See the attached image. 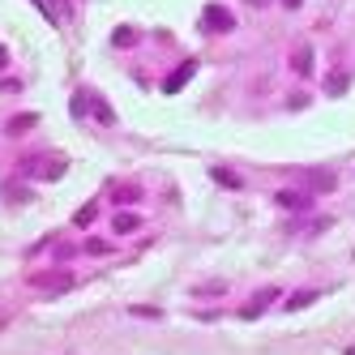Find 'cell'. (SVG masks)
Instances as JSON below:
<instances>
[{
	"label": "cell",
	"mask_w": 355,
	"mask_h": 355,
	"mask_svg": "<svg viewBox=\"0 0 355 355\" xmlns=\"http://www.w3.org/2000/svg\"><path fill=\"white\" fill-rule=\"evenodd\" d=\"M60 171H64L60 155H26L21 159V175H31V180H56Z\"/></svg>",
	"instance_id": "1"
},
{
	"label": "cell",
	"mask_w": 355,
	"mask_h": 355,
	"mask_svg": "<svg viewBox=\"0 0 355 355\" xmlns=\"http://www.w3.org/2000/svg\"><path fill=\"white\" fill-rule=\"evenodd\" d=\"M78 107H90V112H94L98 120H103V124H116V112H112V107H107L98 94H90V90H86V94H78ZM78 107H73V112H78Z\"/></svg>",
	"instance_id": "2"
},
{
	"label": "cell",
	"mask_w": 355,
	"mask_h": 355,
	"mask_svg": "<svg viewBox=\"0 0 355 355\" xmlns=\"http://www.w3.org/2000/svg\"><path fill=\"white\" fill-rule=\"evenodd\" d=\"M274 201H278L283 210H291V214H300V210H309V206H313V197H309V193H300V189H283Z\"/></svg>",
	"instance_id": "3"
},
{
	"label": "cell",
	"mask_w": 355,
	"mask_h": 355,
	"mask_svg": "<svg viewBox=\"0 0 355 355\" xmlns=\"http://www.w3.org/2000/svg\"><path fill=\"white\" fill-rule=\"evenodd\" d=\"M201 21H206V31H232V26H236V17L227 13L223 5H210L206 13H201Z\"/></svg>",
	"instance_id": "4"
},
{
	"label": "cell",
	"mask_w": 355,
	"mask_h": 355,
	"mask_svg": "<svg viewBox=\"0 0 355 355\" xmlns=\"http://www.w3.org/2000/svg\"><path fill=\"white\" fill-rule=\"evenodd\" d=\"M274 300H278V287H261L257 295L244 304V317H261V313H266V304H274Z\"/></svg>",
	"instance_id": "5"
},
{
	"label": "cell",
	"mask_w": 355,
	"mask_h": 355,
	"mask_svg": "<svg viewBox=\"0 0 355 355\" xmlns=\"http://www.w3.org/2000/svg\"><path fill=\"white\" fill-rule=\"evenodd\" d=\"M31 283H35L39 291H69V287H73V278L56 270V278H52V274H35V278H31Z\"/></svg>",
	"instance_id": "6"
},
{
	"label": "cell",
	"mask_w": 355,
	"mask_h": 355,
	"mask_svg": "<svg viewBox=\"0 0 355 355\" xmlns=\"http://www.w3.org/2000/svg\"><path fill=\"white\" fill-rule=\"evenodd\" d=\"M291 69L300 73V78H309V73H313V47H309V43H300V47H295V56H291Z\"/></svg>",
	"instance_id": "7"
},
{
	"label": "cell",
	"mask_w": 355,
	"mask_h": 355,
	"mask_svg": "<svg viewBox=\"0 0 355 355\" xmlns=\"http://www.w3.org/2000/svg\"><path fill=\"white\" fill-rule=\"evenodd\" d=\"M189 78H193V60H189V64H180V69H175V73H171V78L163 82V90H167V94H175V90H180V86H184Z\"/></svg>",
	"instance_id": "8"
},
{
	"label": "cell",
	"mask_w": 355,
	"mask_h": 355,
	"mask_svg": "<svg viewBox=\"0 0 355 355\" xmlns=\"http://www.w3.org/2000/svg\"><path fill=\"white\" fill-rule=\"evenodd\" d=\"M309 184H313L317 193H334V189H338V175H329V171H313V175H309Z\"/></svg>",
	"instance_id": "9"
},
{
	"label": "cell",
	"mask_w": 355,
	"mask_h": 355,
	"mask_svg": "<svg viewBox=\"0 0 355 355\" xmlns=\"http://www.w3.org/2000/svg\"><path fill=\"white\" fill-rule=\"evenodd\" d=\"M137 227H141L137 214H129V210H120V214H116V236H129V232H137Z\"/></svg>",
	"instance_id": "10"
},
{
	"label": "cell",
	"mask_w": 355,
	"mask_h": 355,
	"mask_svg": "<svg viewBox=\"0 0 355 355\" xmlns=\"http://www.w3.org/2000/svg\"><path fill=\"white\" fill-rule=\"evenodd\" d=\"M317 300V291H295V295H287V309L295 313V309H309V304Z\"/></svg>",
	"instance_id": "11"
},
{
	"label": "cell",
	"mask_w": 355,
	"mask_h": 355,
	"mask_svg": "<svg viewBox=\"0 0 355 355\" xmlns=\"http://www.w3.org/2000/svg\"><path fill=\"white\" fill-rule=\"evenodd\" d=\"M137 197H141L137 184H120V189H116V201H120V206H129V201H137Z\"/></svg>",
	"instance_id": "12"
},
{
	"label": "cell",
	"mask_w": 355,
	"mask_h": 355,
	"mask_svg": "<svg viewBox=\"0 0 355 355\" xmlns=\"http://www.w3.org/2000/svg\"><path fill=\"white\" fill-rule=\"evenodd\" d=\"M112 43H116V47H133V43H137V31H129V26H120V31L112 35Z\"/></svg>",
	"instance_id": "13"
},
{
	"label": "cell",
	"mask_w": 355,
	"mask_h": 355,
	"mask_svg": "<svg viewBox=\"0 0 355 355\" xmlns=\"http://www.w3.org/2000/svg\"><path fill=\"white\" fill-rule=\"evenodd\" d=\"M35 124H39L35 116H13L9 120V133H26V129H35Z\"/></svg>",
	"instance_id": "14"
},
{
	"label": "cell",
	"mask_w": 355,
	"mask_h": 355,
	"mask_svg": "<svg viewBox=\"0 0 355 355\" xmlns=\"http://www.w3.org/2000/svg\"><path fill=\"white\" fill-rule=\"evenodd\" d=\"M5 201H31V193L21 189V184H13V180H9V184H5Z\"/></svg>",
	"instance_id": "15"
},
{
	"label": "cell",
	"mask_w": 355,
	"mask_h": 355,
	"mask_svg": "<svg viewBox=\"0 0 355 355\" xmlns=\"http://www.w3.org/2000/svg\"><path fill=\"white\" fill-rule=\"evenodd\" d=\"M351 86V78H347V73H334V78H329V94H343Z\"/></svg>",
	"instance_id": "16"
},
{
	"label": "cell",
	"mask_w": 355,
	"mask_h": 355,
	"mask_svg": "<svg viewBox=\"0 0 355 355\" xmlns=\"http://www.w3.org/2000/svg\"><path fill=\"white\" fill-rule=\"evenodd\" d=\"M86 248H90V252H94V257H103V252H112V244H107V240H90V244H86Z\"/></svg>",
	"instance_id": "17"
},
{
	"label": "cell",
	"mask_w": 355,
	"mask_h": 355,
	"mask_svg": "<svg viewBox=\"0 0 355 355\" xmlns=\"http://www.w3.org/2000/svg\"><path fill=\"white\" fill-rule=\"evenodd\" d=\"M94 223V206H86V210H78V227H90Z\"/></svg>",
	"instance_id": "18"
},
{
	"label": "cell",
	"mask_w": 355,
	"mask_h": 355,
	"mask_svg": "<svg viewBox=\"0 0 355 355\" xmlns=\"http://www.w3.org/2000/svg\"><path fill=\"white\" fill-rule=\"evenodd\" d=\"M9 64V52H5V47H0V69H5Z\"/></svg>",
	"instance_id": "19"
},
{
	"label": "cell",
	"mask_w": 355,
	"mask_h": 355,
	"mask_svg": "<svg viewBox=\"0 0 355 355\" xmlns=\"http://www.w3.org/2000/svg\"><path fill=\"white\" fill-rule=\"evenodd\" d=\"M283 5H287V9H300V5H304V0H283Z\"/></svg>",
	"instance_id": "20"
}]
</instances>
